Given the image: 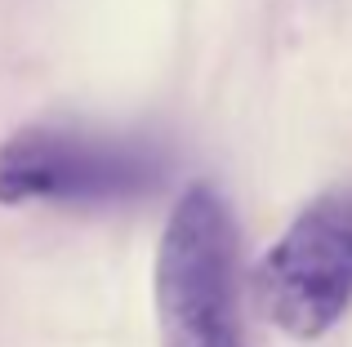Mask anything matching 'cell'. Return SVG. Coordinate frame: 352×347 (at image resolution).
Masks as SVG:
<instances>
[{"label": "cell", "instance_id": "6da1fadb", "mask_svg": "<svg viewBox=\"0 0 352 347\" xmlns=\"http://www.w3.org/2000/svg\"><path fill=\"white\" fill-rule=\"evenodd\" d=\"M161 347H245L241 339V241L223 191L192 182L174 200L156 245Z\"/></svg>", "mask_w": 352, "mask_h": 347}, {"label": "cell", "instance_id": "3957f363", "mask_svg": "<svg viewBox=\"0 0 352 347\" xmlns=\"http://www.w3.org/2000/svg\"><path fill=\"white\" fill-rule=\"evenodd\" d=\"M254 303L285 339L312 343L352 307V187L321 191L254 267Z\"/></svg>", "mask_w": 352, "mask_h": 347}, {"label": "cell", "instance_id": "7a4b0ae2", "mask_svg": "<svg viewBox=\"0 0 352 347\" xmlns=\"http://www.w3.org/2000/svg\"><path fill=\"white\" fill-rule=\"evenodd\" d=\"M165 182V156L143 139L23 125L0 143V205H120Z\"/></svg>", "mask_w": 352, "mask_h": 347}]
</instances>
